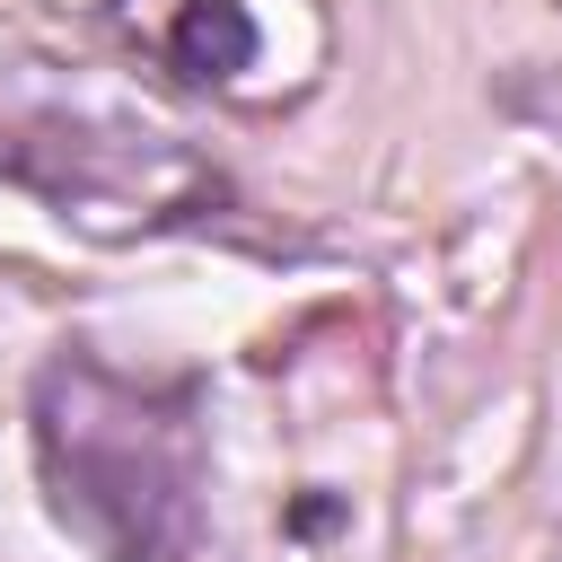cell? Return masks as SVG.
<instances>
[{
    "instance_id": "obj_1",
    "label": "cell",
    "mask_w": 562,
    "mask_h": 562,
    "mask_svg": "<svg viewBox=\"0 0 562 562\" xmlns=\"http://www.w3.org/2000/svg\"><path fill=\"white\" fill-rule=\"evenodd\" d=\"M35 474L53 518L105 562H193L202 544V404L193 378L149 386L97 351L35 378Z\"/></svg>"
},
{
    "instance_id": "obj_2",
    "label": "cell",
    "mask_w": 562,
    "mask_h": 562,
    "mask_svg": "<svg viewBox=\"0 0 562 562\" xmlns=\"http://www.w3.org/2000/svg\"><path fill=\"white\" fill-rule=\"evenodd\" d=\"M255 18H246V0H184L176 9V26H167V61L184 70V79H237L246 61H255Z\"/></svg>"
}]
</instances>
